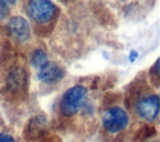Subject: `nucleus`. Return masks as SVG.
I'll use <instances>...</instances> for the list:
<instances>
[{"instance_id":"1","label":"nucleus","mask_w":160,"mask_h":142,"mask_svg":"<svg viewBox=\"0 0 160 142\" xmlns=\"http://www.w3.org/2000/svg\"><path fill=\"white\" fill-rule=\"evenodd\" d=\"M88 90L82 85H75L68 88L60 100V112L64 116H74L81 108L84 100L86 97Z\"/></svg>"},{"instance_id":"2","label":"nucleus","mask_w":160,"mask_h":142,"mask_svg":"<svg viewBox=\"0 0 160 142\" xmlns=\"http://www.w3.org/2000/svg\"><path fill=\"white\" fill-rule=\"evenodd\" d=\"M101 123L104 130L109 133H118L125 130L129 125V116L122 107L112 106L102 113Z\"/></svg>"},{"instance_id":"3","label":"nucleus","mask_w":160,"mask_h":142,"mask_svg":"<svg viewBox=\"0 0 160 142\" xmlns=\"http://www.w3.org/2000/svg\"><path fill=\"white\" fill-rule=\"evenodd\" d=\"M56 12V6L51 1L32 0L28 2V14L38 24L49 22Z\"/></svg>"},{"instance_id":"4","label":"nucleus","mask_w":160,"mask_h":142,"mask_svg":"<svg viewBox=\"0 0 160 142\" xmlns=\"http://www.w3.org/2000/svg\"><path fill=\"white\" fill-rule=\"evenodd\" d=\"M160 110V100L156 93L145 95L144 97L139 98L135 103V112L136 115L146 121H154L159 116Z\"/></svg>"},{"instance_id":"5","label":"nucleus","mask_w":160,"mask_h":142,"mask_svg":"<svg viewBox=\"0 0 160 142\" xmlns=\"http://www.w3.org/2000/svg\"><path fill=\"white\" fill-rule=\"evenodd\" d=\"M62 77H64V70L56 62L48 61L46 64H44L41 67L38 69V78L44 83L51 85L60 81Z\"/></svg>"},{"instance_id":"6","label":"nucleus","mask_w":160,"mask_h":142,"mask_svg":"<svg viewBox=\"0 0 160 142\" xmlns=\"http://www.w3.org/2000/svg\"><path fill=\"white\" fill-rule=\"evenodd\" d=\"M8 27L19 42H25L30 39V25L25 17L19 15L12 16L8 22Z\"/></svg>"},{"instance_id":"7","label":"nucleus","mask_w":160,"mask_h":142,"mask_svg":"<svg viewBox=\"0 0 160 142\" xmlns=\"http://www.w3.org/2000/svg\"><path fill=\"white\" fill-rule=\"evenodd\" d=\"M8 85L11 90H21L26 85V73L20 69H14L8 76Z\"/></svg>"},{"instance_id":"8","label":"nucleus","mask_w":160,"mask_h":142,"mask_svg":"<svg viewBox=\"0 0 160 142\" xmlns=\"http://www.w3.org/2000/svg\"><path fill=\"white\" fill-rule=\"evenodd\" d=\"M30 62L36 69L41 67L44 64L48 62V55H46V52L44 50H41V49L34 50L31 52V55H30Z\"/></svg>"},{"instance_id":"9","label":"nucleus","mask_w":160,"mask_h":142,"mask_svg":"<svg viewBox=\"0 0 160 142\" xmlns=\"http://www.w3.org/2000/svg\"><path fill=\"white\" fill-rule=\"evenodd\" d=\"M0 142H15V140L11 135L0 132Z\"/></svg>"},{"instance_id":"10","label":"nucleus","mask_w":160,"mask_h":142,"mask_svg":"<svg viewBox=\"0 0 160 142\" xmlns=\"http://www.w3.org/2000/svg\"><path fill=\"white\" fill-rule=\"evenodd\" d=\"M136 57H138V52H136L135 50H131V51H130V54H129V60L132 62Z\"/></svg>"}]
</instances>
